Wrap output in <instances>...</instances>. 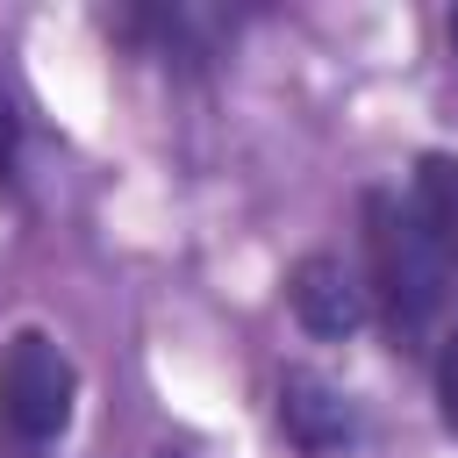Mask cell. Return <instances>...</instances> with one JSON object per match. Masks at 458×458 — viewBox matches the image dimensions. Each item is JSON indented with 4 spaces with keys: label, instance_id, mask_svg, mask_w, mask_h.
<instances>
[{
    "label": "cell",
    "instance_id": "cell-6",
    "mask_svg": "<svg viewBox=\"0 0 458 458\" xmlns=\"http://www.w3.org/2000/svg\"><path fill=\"white\" fill-rule=\"evenodd\" d=\"M415 208H422V222L437 229V243L458 258V150H422L415 157V193H408Z\"/></svg>",
    "mask_w": 458,
    "mask_h": 458
},
{
    "label": "cell",
    "instance_id": "cell-2",
    "mask_svg": "<svg viewBox=\"0 0 458 458\" xmlns=\"http://www.w3.org/2000/svg\"><path fill=\"white\" fill-rule=\"evenodd\" d=\"M79 401V365L50 329H14L0 344V437L14 451H50L72 429Z\"/></svg>",
    "mask_w": 458,
    "mask_h": 458
},
{
    "label": "cell",
    "instance_id": "cell-7",
    "mask_svg": "<svg viewBox=\"0 0 458 458\" xmlns=\"http://www.w3.org/2000/svg\"><path fill=\"white\" fill-rule=\"evenodd\" d=\"M21 179V107H14V86L0 72V193H14Z\"/></svg>",
    "mask_w": 458,
    "mask_h": 458
},
{
    "label": "cell",
    "instance_id": "cell-9",
    "mask_svg": "<svg viewBox=\"0 0 458 458\" xmlns=\"http://www.w3.org/2000/svg\"><path fill=\"white\" fill-rule=\"evenodd\" d=\"M444 36H451V57H458V7H451V21H444Z\"/></svg>",
    "mask_w": 458,
    "mask_h": 458
},
{
    "label": "cell",
    "instance_id": "cell-3",
    "mask_svg": "<svg viewBox=\"0 0 458 458\" xmlns=\"http://www.w3.org/2000/svg\"><path fill=\"white\" fill-rule=\"evenodd\" d=\"M100 29L114 43H129L136 57L193 79L222 57V43L236 36V7H208V0H143V7H107Z\"/></svg>",
    "mask_w": 458,
    "mask_h": 458
},
{
    "label": "cell",
    "instance_id": "cell-5",
    "mask_svg": "<svg viewBox=\"0 0 458 458\" xmlns=\"http://www.w3.org/2000/svg\"><path fill=\"white\" fill-rule=\"evenodd\" d=\"M279 429L293 451L329 458V451H351L365 422H358V401L344 386H329L322 372H286L279 379Z\"/></svg>",
    "mask_w": 458,
    "mask_h": 458
},
{
    "label": "cell",
    "instance_id": "cell-4",
    "mask_svg": "<svg viewBox=\"0 0 458 458\" xmlns=\"http://www.w3.org/2000/svg\"><path fill=\"white\" fill-rule=\"evenodd\" d=\"M286 308H293V322H301L308 336L336 344V336H358V329L372 322V286H365V272H351L336 250H308V258H293V272H286Z\"/></svg>",
    "mask_w": 458,
    "mask_h": 458
},
{
    "label": "cell",
    "instance_id": "cell-1",
    "mask_svg": "<svg viewBox=\"0 0 458 458\" xmlns=\"http://www.w3.org/2000/svg\"><path fill=\"white\" fill-rule=\"evenodd\" d=\"M451 272H458V258L437 243L422 208L372 186L365 193V286H372V315L386 322L394 344H422L444 322Z\"/></svg>",
    "mask_w": 458,
    "mask_h": 458
},
{
    "label": "cell",
    "instance_id": "cell-8",
    "mask_svg": "<svg viewBox=\"0 0 458 458\" xmlns=\"http://www.w3.org/2000/svg\"><path fill=\"white\" fill-rule=\"evenodd\" d=\"M429 379H437V415H444V429L458 437V329L437 336V365H429Z\"/></svg>",
    "mask_w": 458,
    "mask_h": 458
}]
</instances>
